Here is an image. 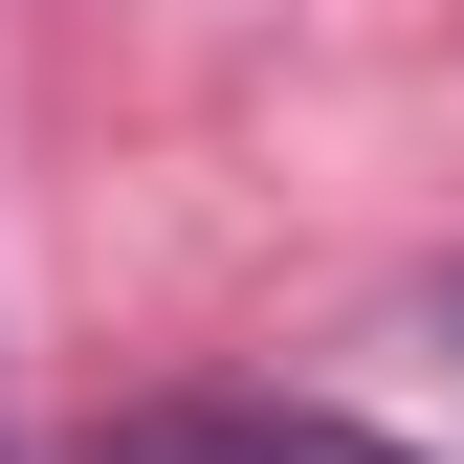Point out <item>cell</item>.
<instances>
[{"instance_id":"1","label":"cell","mask_w":464,"mask_h":464,"mask_svg":"<svg viewBox=\"0 0 464 464\" xmlns=\"http://www.w3.org/2000/svg\"><path fill=\"white\" fill-rule=\"evenodd\" d=\"M111 464H420V442L310 420V398H155V420H111Z\"/></svg>"},{"instance_id":"2","label":"cell","mask_w":464,"mask_h":464,"mask_svg":"<svg viewBox=\"0 0 464 464\" xmlns=\"http://www.w3.org/2000/svg\"><path fill=\"white\" fill-rule=\"evenodd\" d=\"M442 354H464V287H442Z\"/></svg>"}]
</instances>
